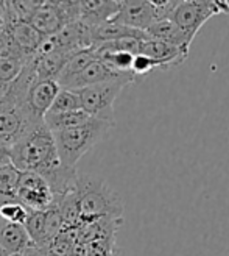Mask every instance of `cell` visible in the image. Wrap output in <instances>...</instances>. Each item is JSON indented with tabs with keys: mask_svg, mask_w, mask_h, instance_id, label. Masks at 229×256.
<instances>
[{
	"mask_svg": "<svg viewBox=\"0 0 229 256\" xmlns=\"http://www.w3.org/2000/svg\"><path fill=\"white\" fill-rule=\"evenodd\" d=\"M11 164L20 172H34L42 178L61 166L53 133L41 124L9 147Z\"/></svg>",
	"mask_w": 229,
	"mask_h": 256,
	"instance_id": "6da1fadb",
	"label": "cell"
},
{
	"mask_svg": "<svg viewBox=\"0 0 229 256\" xmlns=\"http://www.w3.org/2000/svg\"><path fill=\"white\" fill-rule=\"evenodd\" d=\"M75 196L80 211V224L100 217H123V200L103 178L78 174Z\"/></svg>",
	"mask_w": 229,
	"mask_h": 256,
	"instance_id": "7a4b0ae2",
	"label": "cell"
},
{
	"mask_svg": "<svg viewBox=\"0 0 229 256\" xmlns=\"http://www.w3.org/2000/svg\"><path fill=\"white\" fill-rule=\"evenodd\" d=\"M114 128L112 124L92 118L87 124L53 133L58 156L67 168H75L89 150L103 140Z\"/></svg>",
	"mask_w": 229,
	"mask_h": 256,
	"instance_id": "3957f363",
	"label": "cell"
},
{
	"mask_svg": "<svg viewBox=\"0 0 229 256\" xmlns=\"http://www.w3.org/2000/svg\"><path fill=\"white\" fill-rule=\"evenodd\" d=\"M220 14H229L228 0H181L173 12L172 20L178 28L195 40L203 25L211 18Z\"/></svg>",
	"mask_w": 229,
	"mask_h": 256,
	"instance_id": "277c9868",
	"label": "cell"
},
{
	"mask_svg": "<svg viewBox=\"0 0 229 256\" xmlns=\"http://www.w3.org/2000/svg\"><path fill=\"white\" fill-rule=\"evenodd\" d=\"M128 84L130 83L126 82H106L83 89H76L75 92L80 97L81 110L86 111L89 116L116 125L114 102L120 96L123 88H126Z\"/></svg>",
	"mask_w": 229,
	"mask_h": 256,
	"instance_id": "5b68a950",
	"label": "cell"
},
{
	"mask_svg": "<svg viewBox=\"0 0 229 256\" xmlns=\"http://www.w3.org/2000/svg\"><path fill=\"white\" fill-rule=\"evenodd\" d=\"M80 20V2H45L37 8L30 25L44 38L59 33L66 25Z\"/></svg>",
	"mask_w": 229,
	"mask_h": 256,
	"instance_id": "8992f818",
	"label": "cell"
},
{
	"mask_svg": "<svg viewBox=\"0 0 229 256\" xmlns=\"http://www.w3.org/2000/svg\"><path fill=\"white\" fill-rule=\"evenodd\" d=\"M59 89L61 86L56 80H34L25 94L20 110L34 125L44 124L45 114L52 106Z\"/></svg>",
	"mask_w": 229,
	"mask_h": 256,
	"instance_id": "52a82bcc",
	"label": "cell"
},
{
	"mask_svg": "<svg viewBox=\"0 0 229 256\" xmlns=\"http://www.w3.org/2000/svg\"><path fill=\"white\" fill-rule=\"evenodd\" d=\"M16 200L30 211H45L53 204V194L47 182L34 172H20Z\"/></svg>",
	"mask_w": 229,
	"mask_h": 256,
	"instance_id": "ba28073f",
	"label": "cell"
},
{
	"mask_svg": "<svg viewBox=\"0 0 229 256\" xmlns=\"http://www.w3.org/2000/svg\"><path fill=\"white\" fill-rule=\"evenodd\" d=\"M34 126L37 125H34L17 106L0 100V142L11 147Z\"/></svg>",
	"mask_w": 229,
	"mask_h": 256,
	"instance_id": "9c48e42d",
	"label": "cell"
},
{
	"mask_svg": "<svg viewBox=\"0 0 229 256\" xmlns=\"http://www.w3.org/2000/svg\"><path fill=\"white\" fill-rule=\"evenodd\" d=\"M137 78L131 74H119L116 70L109 69L105 62H101L100 60H95L89 64L87 68H84L78 75H75L72 80L64 86L66 89H83L87 86H94L100 83H106V82H126V83H134Z\"/></svg>",
	"mask_w": 229,
	"mask_h": 256,
	"instance_id": "30bf717a",
	"label": "cell"
},
{
	"mask_svg": "<svg viewBox=\"0 0 229 256\" xmlns=\"http://www.w3.org/2000/svg\"><path fill=\"white\" fill-rule=\"evenodd\" d=\"M112 22L125 25L128 28L145 32L155 22L151 0H123L120 2L119 12L114 16Z\"/></svg>",
	"mask_w": 229,
	"mask_h": 256,
	"instance_id": "8fae6325",
	"label": "cell"
},
{
	"mask_svg": "<svg viewBox=\"0 0 229 256\" xmlns=\"http://www.w3.org/2000/svg\"><path fill=\"white\" fill-rule=\"evenodd\" d=\"M30 58H25L9 46L5 36H0V98H3L9 86L22 72Z\"/></svg>",
	"mask_w": 229,
	"mask_h": 256,
	"instance_id": "7c38bea8",
	"label": "cell"
},
{
	"mask_svg": "<svg viewBox=\"0 0 229 256\" xmlns=\"http://www.w3.org/2000/svg\"><path fill=\"white\" fill-rule=\"evenodd\" d=\"M3 36L9 42V46L14 48L16 52L23 55L25 58L34 56L45 40V38L37 30H34L30 24L8 25Z\"/></svg>",
	"mask_w": 229,
	"mask_h": 256,
	"instance_id": "4fadbf2b",
	"label": "cell"
},
{
	"mask_svg": "<svg viewBox=\"0 0 229 256\" xmlns=\"http://www.w3.org/2000/svg\"><path fill=\"white\" fill-rule=\"evenodd\" d=\"M141 55L150 58L155 62L156 69H170L175 66L183 64L189 54L184 50L178 48L172 44L162 42V41H155V40H147L141 44Z\"/></svg>",
	"mask_w": 229,
	"mask_h": 256,
	"instance_id": "5bb4252c",
	"label": "cell"
},
{
	"mask_svg": "<svg viewBox=\"0 0 229 256\" xmlns=\"http://www.w3.org/2000/svg\"><path fill=\"white\" fill-rule=\"evenodd\" d=\"M123 224V217H100V219L81 222L76 228V240L84 246L97 240L114 239Z\"/></svg>",
	"mask_w": 229,
	"mask_h": 256,
	"instance_id": "9a60e30c",
	"label": "cell"
},
{
	"mask_svg": "<svg viewBox=\"0 0 229 256\" xmlns=\"http://www.w3.org/2000/svg\"><path fill=\"white\" fill-rule=\"evenodd\" d=\"M120 2L117 0H81L80 2V20L97 27L114 19L119 12Z\"/></svg>",
	"mask_w": 229,
	"mask_h": 256,
	"instance_id": "2e32d148",
	"label": "cell"
},
{
	"mask_svg": "<svg viewBox=\"0 0 229 256\" xmlns=\"http://www.w3.org/2000/svg\"><path fill=\"white\" fill-rule=\"evenodd\" d=\"M148 40H155V41H162L172 44L178 48L184 50L189 54L190 46H192V38L187 36L183 30L176 27V24L172 19H165V20H158L153 22L150 27L145 30Z\"/></svg>",
	"mask_w": 229,
	"mask_h": 256,
	"instance_id": "e0dca14e",
	"label": "cell"
},
{
	"mask_svg": "<svg viewBox=\"0 0 229 256\" xmlns=\"http://www.w3.org/2000/svg\"><path fill=\"white\" fill-rule=\"evenodd\" d=\"M31 246L33 244L23 225L3 224L0 228V247L9 256H23Z\"/></svg>",
	"mask_w": 229,
	"mask_h": 256,
	"instance_id": "ac0fdd59",
	"label": "cell"
},
{
	"mask_svg": "<svg viewBox=\"0 0 229 256\" xmlns=\"http://www.w3.org/2000/svg\"><path fill=\"white\" fill-rule=\"evenodd\" d=\"M97 56L94 54L92 47L91 48H84V50H80V52L73 54L67 61L66 64L62 66L61 72L58 74L56 76V82L61 88H64L69 80H72L75 75H78L84 68H87L89 64H91L92 61H95Z\"/></svg>",
	"mask_w": 229,
	"mask_h": 256,
	"instance_id": "d6986e66",
	"label": "cell"
},
{
	"mask_svg": "<svg viewBox=\"0 0 229 256\" xmlns=\"http://www.w3.org/2000/svg\"><path fill=\"white\" fill-rule=\"evenodd\" d=\"M91 119H92V116H89L86 111L76 110V111H70V112H64V114H45L44 124L50 132L56 133V132L81 126V125L87 124Z\"/></svg>",
	"mask_w": 229,
	"mask_h": 256,
	"instance_id": "ffe728a7",
	"label": "cell"
},
{
	"mask_svg": "<svg viewBox=\"0 0 229 256\" xmlns=\"http://www.w3.org/2000/svg\"><path fill=\"white\" fill-rule=\"evenodd\" d=\"M41 5L42 0H14V2H5L8 25L30 24L34 12Z\"/></svg>",
	"mask_w": 229,
	"mask_h": 256,
	"instance_id": "44dd1931",
	"label": "cell"
},
{
	"mask_svg": "<svg viewBox=\"0 0 229 256\" xmlns=\"http://www.w3.org/2000/svg\"><path fill=\"white\" fill-rule=\"evenodd\" d=\"M20 176V170H17L12 164L0 168V202L16 200V188Z\"/></svg>",
	"mask_w": 229,
	"mask_h": 256,
	"instance_id": "7402d4cb",
	"label": "cell"
},
{
	"mask_svg": "<svg viewBox=\"0 0 229 256\" xmlns=\"http://www.w3.org/2000/svg\"><path fill=\"white\" fill-rule=\"evenodd\" d=\"M76 110H81L78 94L72 91V89L61 88L53 100L52 106L47 111V114H64V112H70Z\"/></svg>",
	"mask_w": 229,
	"mask_h": 256,
	"instance_id": "603a6c76",
	"label": "cell"
},
{
	"mask_svg": "<svg viewBox=\"0 0 229 256\" xmlns=\"http://www.w3.org/2000/svg\"><path fill=\"white\" fill-rule=\"evenodd\" d=\"M30 210H27L17 200H5L0 202V220L5 224H17L23 225L27 217L30 216Z\"/></svg>",
	"mask_w": 229,
	"mask_h": 256,
	"instance_id": "cb8c5ba5",
	"label": "cell"
},
{
	"mask_svg": "<svg viewBox=\"0 0 229 256\" xmlns=\"http://www.w3.org/2000/svg\"><path fill=\"white\" fill-rule=\"evenodd\" d=\"M75 242H76V228H62L61 233L50 240L47 250L55 256H67L72 247L75 246Z\"/></svg>",
	"mask_w": 229,
	"mask_h": 256,
	"instance_id": "d4e9b609",
	"label": "cell"
},
{
	"mask_svg": "<svg viewBox=\"0 0 229 256\" xmlns=\"http://www.w3.org/2000/svg\"><path fill=\"white\" fill-rule=\"evenodd\" d=\"M180 2L181 0H153L151 8H153V19H155V22L172 19Z\"/></svg>",
	"mask_w": 229,
	"mask_h": 256,
	"instance_id": "484cf974",
	"label": "cell"
},
{
	"mask_svg": "<svg viewBox=\"0 0 229 256\" xmlns=\"http://www.w3.org/2000/svg\"><path fill=\"white\" fill-rule=\"evenodd\" d=\"M87 256H119L116 238L97 240L87 246Z\"/></svg>",
	"mask_w": 229,
	"mask_h": 256,
	"instance_id": "4316f807",
	"label": "cell"
},
{
	"mask_svg": "<svg viewBox=\"0 0 229 256\" xmlns=\"http://www.w3.org/2000/svg\"><path fill=\"white\" fill-rule=\"evenodd\" d=\"M156 66L150 58L144 56V55H136L133 60V66H131V74L136 76V78H142V76L148 75L151 70H155Z\"/></svg>",
	"mask_w": 229,
	"mask_h": 256,
	"instance_id": "83f0119b",
	"label": "cell"
},
{
	"mask_svg": "<svg viewBox=\"0 0 229 256\" xmlns=\"http://www.w3.org/2000/svg\"><path fill=\"white\" fill-rule=\"evenodd\" d=\"M23 256H55V254L50 253L47 250V247H34V246H31L27 252L23 253Z\"/></svg>",
	"mask_w": 229,
	"mask_h": 256,
	"instance_id": "f1b7e54d",
	"label": "cell"
},
{
	"mask_svg": "<svg viewBox=\"0 0 229 256\" xmlns=\"http://www.w3.org/2000/svg\"><path fill=\"white\" fill-rule=\"evenodd\" d=\"M11 164V158H9V147L3 142H0V168L3 166Z\"/></svg>",
	"mask_w": 229,
	"mask_h": 256,
	"instance_id": "f546056e",
	"label": "cell"
},
{
	"mask_svg": "<svg viewBox=\"0 0 229 256\" xmlns=\"http://www.w3.org/2000/svg\"><path fill=\"white\" fill-rule=\"evenodd\" d=\"M67 256H87V246L81 244V242L76 240L75 246L72 247L70 253Z\"/></svg>",
	"mask_w": 229,
	"mask_h": 256,
	"instance_id": "4dcf8cb0",
	"label": "cell"
},
{
	"mask_svg": "<svg viewBox=\"0 0 229 256\" xmlns=\"http://www.w3.org/2000/svg\"><path fill=\"white\" fill-rule=\"evenodd\" d=\"M6 27H8V19L5 11V2H0V36L5 33Z\"/></svg>",
	"mask_w": 229,
	"mask_h": 256,
	"instance_id": "1f68e13d",
	"label": "cell"
},
{
	"mask_svg": "<svg viewBox=\"0 0 229 256\" xmlns=\"http://www.w3.org/2000/svg\"><path fill=\"white\" fill-rule=\"evenodd\" d=\"M0 256H9V254H8V253H6V252L2 248V247H0Z\"/></svg>",
	"mask_w": 229,
	"mask_h": 256,
	"instance_id": "d6a6232c",
	"label": "cell"
}]
</instances>
